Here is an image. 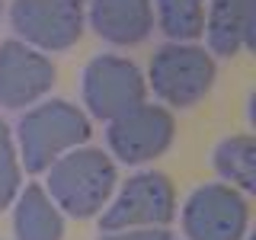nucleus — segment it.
Here are the masks:
<instances>
[{
    "label": "nucleus",
    "mask_w": 256,
    "mask_h": 240,
    "mask_svg": "<svg viewBox=\"0 0 256 240\" xmlns=\"http://www.w3.org/2000/svg\"><path fill=\"white\" fill-rule=\"evenodd\" d=\"M116 164L96 148H74L48 166V196L74 218H90L109 202Z\"/></svg>",
    "instance_id": "f257e3e1"
},
{
    "label": "nucleus",
    "mask_w": 256,
    "mask_h": 240,
    "mask_svg": "<svg viewBox=\"0 0 256 240\" xmlns=\"http://www.w3.org/2000/svg\"><path fill=\"white\" fill-rule=\"evenodd\" d=\"M173 134H176V122H173L170 109L141 102L132 112L112 118L106 141L122 164H148V160L160 157L170 148Z\"/></svg>",
    "instance_id": "6e6552de"
},
{
    "label": "nucleus",
    "mask_w": 256,
    "mask_h": 240,
    "mask_svg": "<svg viewBox=\"0 0 256 240\" xmlns=\"http://www.w3.org/2000/svg\"><path fill=\"white\" fill-rule=\"evenodd\" d=\"M54 86V64L26 42L0 45V106L22 109Z\"/></svg>",
    "instance_id": "1a4fd4ad"
},
{
    "label": "nucleus",
    "mask_w": 256,
    "mask_h": 240,
    "mask_svg": "<svg viewBox=\"0 0 256 240\" xmlns=\"http://www.w3.org/2000/svg\"><path fill=\"white\" fill-rule=\"evenodd\" d=\"M20 192V164H16V144L6 122H0V212Z\"/></svg>",
    "instance_id": "2eb2a0df"
},
{
    "label": "nucleus",
    "mask_w": 256,
    "mask_h": 240,
    "mask_svg": "<svg viewBox=\"0 0 256 240\" xmlns=\"http://www.w3.org/2000/svg\"><path fill=\"white\" fill-rule=\"evenodd\" d=\"M176 214V189L164 173H138L122 186L106 208L100 228L128 230V228H166Z\"/></svg>",
    "instance_id": "39448f33"
},
{
    "label": "nucleus",
    "mask_w": 256,
    "mask_h": 240,
    "mask_svg": "<svg viewBox=\"0 0 256 240\" xmlns=\"http://www.w3.org/2000/svg\"><path fill=\"white\" fill-rule=\"evenodd\" d=\"M214 170L240 192H253L256 186V141L250 134L224 138L214 148Z\"/></svg>",
    "instance_id": "ddd939ff"
},
{
    "label": "nucleus",
    "mask_w": 256,
    "mask_h": 240,
    "mask_svg": "<svg viewBox=\"0 0 256 240\" xmlns=\"http://www.w3.org/2000/svg\"><path fill=\"white\" fill-rule=\"evenodd\" d=\"M253 0H208L205 32L214 54H237L253 45Z\"/></svg>",
    "instance_id": "9b49d317"
},
{
    "label": "nucleus",
    "mask_w": 256,
    "mask_h": 240,
    "mask_svg": "<svg viewBox=\"0 0 256 240\" xmlns=\"http://www.w3.org/2000/svg\"><path fill=\"white\" fill-rule=\"evenodd\" d=\"M90 22L112 45H138L154 29L150 0H90Z\"/></svg>",
    "instance_id": "9d476101"
},
{
    "label": "nucleus",
    "mask_w": 256,
    "mask_h": 240,
    "mask_svg": "<svg viewBox=\"0 0 256 240\" xmlns=\"http://www.w3.org/2000/svg\"><path fill=\"white\" fill-rule=\"evenodd\" d=\"M16 240H61L64 237V218L52 196L42 186H26V192L16 202L13 214Z\"/></svg>",
    "instance_id": "f8f14e48"
},
{
    "label": "nucleus",
    "mask_w": 256,
    "mask_h": 240,
    "mask_svg": "<svg viewBox=\"0 0 256 240\" xmlns=\"http://www.w3.org/2000/svg\"><path fill=\"white\" fill-rule=\"evenodd\" d=\"M157 20L173 42H192L205 32V0H157Z\"/></svg>",
    "instance_id": "4468645a"
},
{
    "label": "nucleus",
    "mask_w": 256,
    "mask_h": 240,
    "mask_svg": "<svg viewBox=\"0 0 256 240\" xmlns=\"http://www.w3.org/2000/svg\"><path fill=\"white\" fill-rule=\"evenodd\" d=\"M16 138H20L26 170L45 173L58 157H64L68 150L80 148L90 138V118L74 102L52 100V102H42V106L29 109L20 118Z\"/></svg>",
    "instance_id": "f03ea898"
},
{
    "label": "nucleus",
    "mask_w": 256,
    "mask_h": 240,
    "mask_svg": "<svg viewBox=\"0 0 256 240\" xmlns=\"http://www.w3.org/2000/svg\"><path fill=\"white\" fill-rule=\"evenodd\" d=\"M250 224L246 192L224 182H208L189 196L182 208V230L189 240H240Z\"/></svg>",
    "instance_id": "20e7f679"
},
{
    "label": "nucleus",
    "mask_w": 256,
    "mask_h": 240,
    "mask_svg": "<svg viewBox=\"0 0 256 240\" xmlns=\"http://www.w3.org/2000/svg\"><path fill=\"white\" fill-rule=\"evenodd\" d=\"M150 86L166 106L186 109L196 106L202 96L212 90L218 68H214L212 52L198 45H160L150 58Z\"/></svg>",
    "instance_id": "7ed1b4c3"
},
{
    "label": "nucleus",
    "mask_w": 256,
    "mask_h": 240,
    "mask_svg": "<svg viewBox=\"0 0 256 240\" xmlns=\"http://www.w3.org/2000/svg\"><path fill=\"white\" fill-rule=\"evenodd\" d=\"M84 0H13L10 22L29 45L64 52L84 32Z\"/></svg>",
    "instance_id": "0eeeda50"
},
{
    "label": "nucleus",
    "mask_w": 256,
    "mask_h": 240,
    "mask_svg": "<svg viewBox=\"0 0 256 240\" xmlns=\"http://www.w3.org/2000/svg\"><path fill=\"white\" fill-rule=\"evenodd\" d=\"M0 13H4V4H0Z\"/></svg>",
    "instance_id": "f3484780"
},
{
    "label": "nucleus",
    "mask_w": 256,
    "mask_h": 240,
    "mask_svg": "<svg viewBox=\"0 0 256 240\" xmlns=\"http://www.w3.org/2000/svg\"><path fill=\"white\" fill-rule=\"evenodd\" d=\"M100 240H173L166 228H128V230H109Z\"/></svg>",
    "instance_id": "dca6fc26"
},
{
    "label": "nucleus",
    "mask_w": 256,
    "mask_h": 240,
    "mask_svg": "<svg viewBox=\"0 0 256 240\" xmlns=\"http://www.w3.org/2000/svg\"><path fill=\"white\" fill-rule=\"evenodd\" d=\"M84 102L102 122L132 112L144 102V77L128 58L100 54L84 70Z\"/></svg>",
    "instance_id": "423d86ee"
}]
</instances>
